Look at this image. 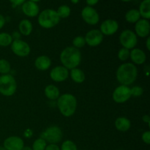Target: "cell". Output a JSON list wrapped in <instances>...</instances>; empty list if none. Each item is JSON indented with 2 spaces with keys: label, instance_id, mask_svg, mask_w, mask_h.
I'll return each instance as SVG.
<instances>
[{
  "label": "cell",
  "instance_id": "6da1fadb",
  "mask_svg": "<svg viewBox=\"0 0 150 150\" xmlns=\"http://www.w3.org/2000/svg\"><path fill=\"white\" fill-rule=\"evenodd\" d=\"M116 76L121 85H131L137 79V67L133 63H124L118 67Z\"/></svg>",
  "mask_w": 150,
  "mask_h": 150
},
{
  "label": "cell",
  "instance_id": "7a4b0ae2",
  "mask_svg": "<svg viewBox=\"0 0 150 150\" xmlns=\"http://www.w3.org/2000/svg\"><path fill=\"white\" fill-rule=\"evenodd\" d=\"M60 61L67 70L76 68L81 62V54L73 46L67 47L60 54Z\"/></svg>",
  "mask_w": 150,
  "mask_h": 150
},
{
  "label": "cell",
  "instance_id": "3957f363",
  "mask_svg": "<svg viewBox=\"0 0 150 150\" xmlns=\"http://www.w3.org/2000/svg\"><path fill=\"white\" fill-rule=\"evenodd\" d=\"M57 106L60 113L64 117H71L76 111L77 100L76 97L71 94H63L57 99Z\"/></svg>",
  "mask_w": 150,
  "mask_h": 150
},
{
  "label": "cell",
  "instance_id": "277c9868",
  "mask_svg": "<svg viewBox=\"0 0 150 150\" xmlns=\"http://www.w3.org/2000/svg\"><path fill=\"white\" fill-rule=\"evenodd\" d=\"M38 23L45 29H51L57 26L60 21L57 10L53 9H45L38 16Z\"/></svg>",
  "mask_w": 150,
  "mask_h": 150
},
{
  "label": "cell",
  "instance_id": "5b68a950",
  "mask_svg": "<svg viewBox=\"0 0 150 150\" xmlns=\"http://www.w3.org/2000/svg\"><path fill=\"white\" fill-rule=\"evenodd\" d=\"M17 89V83L13 76L5 74L0 76V94L6 97L14 95Z\"/></svg>",
  "mask_w": 150,
  "mask_h": 150
},
{
  "label": "cell",
  "instance_id": "8992f818",
  "mask_svg": "<svg viewBox=\"0 0 150 150\" xmlns=\"http://www.w3.org/2000/svg\"><path fill=\"white\" fill-rule=\"evenodd\" d=\"M63 134L61 128L58 126H51L48 127L43 133L41 134V137L49 144H57L61 142L62 139Z\"/></svg>",
  "mask_w": 150,
  "mask_h": 150
},
{
  "label": "cell",
  "instance_id": "52a82bcc",
  "mask_svg": "<svg viewBox=\"0 0 150 150\" xmlns=\"http://www.w3.org/2000/svg\"><path fill=\"white\" fill-rule=\"evenodd\" d=\"M120 42L123 48L133 49L138 43L137 36L134 32L130 29H125L120 35Z\"/></svg>",
  "mask_w": 150,
  "mask_h": 150
},
{
  "label": "cell",
  "instance_id": "ba28073f",
  "mask_svg": "<svg viewBox=\"0 0 150 150\" xmlns=\"http://www.w3.org/2000/svg\"><path fill=\"white\" fill-rule=\"evenodd\" d=\"M131 98L130 88L128 86L120 85L114 89L112 94V98L114 102L117 103H123Z\"/></svg>",
  "mask_w": 150,
  "mask_h": 150
},
{
  "label": "cell",
  "instance_id": "9c48e42d",
  "mask_svg": "<svg viewBox=\"0 0 150 150\" xmlns=\"http://www.w3.org/2000/svg\"><path fill=\"white\" fill-rule=\"evenodd\" d=\"M11 50L13 54L21 57H27L31 51L29 44L20 39L13 40L11 43Z\"/></svg>",
  "mask_w": 150,
  "mask_h": 150
},
{
  "label": "cell",
  "instance_id": "30bf717a",
  "mask_svg": "<svg viewBox=\"0 0 150 150\" xmlns=\"http://www.w3.org/2000/svg\"><path fill=\"white\" fill-rule=\"evenodd\" d=\"M81 17L83 20L89 25H96L100 21L98 11L90 6L83 7L81 10Z\"/></svg>",
  "mask_w": 150,
  "mask_h": 150
},
{
  "label": "cell",
  "instance_id": "8fae6325",
  "mask_svg": "<svg viewBox=\"0 0 150 150\" xmlns=\"http://www.w3.org/2000/svg\"><path fill=\"white\" fill-rule=\"evenodd\" d=\"M84 39L88 45L91 47H96L103 40V35L98 29H92L86 34Z\"/></svg>",
  "mask_w": 150,
  "mask_h": 150
},
{
  "label": "cell",
  "instance_id": "7c38bea8",
  "mask_svg": "<svg viewBox=\"0 0 150 150\" xmlns=\"http://www.w3.org/2000/svg\"><path fill=\"white\" fill-rule=\"evenodd\" d=\"M119 29V23L114 19H107L104 21L100 25V31L103 35L110 36L113 35L117 32Z\"/></svg>",
  "mask_w": 150,
  "mask_h": 150
},
{
  "label": "cell",
  "instance_id": "4fadbf2b",
  "mask_svg": "<svg viewBox=\"0 0 150 150\" xmlns=\"http://www.w3.org/2000/svg\"><path fill=\"white\" fill-rule=\"evenodd\" d=\"M69 76V71L64 66H57L51 70L50 77L56 82L64 81Z\"/></svg>",
  "mask_w": 150,
  "mask_h": 150
},
{
  "label": "cell",
  "instance_id": "5bb4252c",
  "mask_svg": "<svg viewBox=\"0 0 150 150\" xmlns=\"http://www.w3.org/2000/svg\"><path fill=\"white\" fill-rule=\"evenodd\" d=\"M23 146V141L18 136H10L7 138L3 145V147L6 150H21Z\"/></svg>",
  "mask_w": 150,
  "mask_h": 150
},
{
  "label": "cell",
  "instance_id": "9a60e30c",
  "mask_svg": "<svg viewBox=\"0 0 150 150\" xmlns=\"http://www.w3.org/2000/svg\"><path fill=\"white\" fill-rule=\"evenodd\" d=\"M135 31L136 36L140 38L149 37L150 33V23L146 19H140L135 25Z\"/></svg>",
  "mask_w": 150,
  "mask_h": 150
},
{
  "label": "cell",
  "instance_id": "2e32d148",
  "mask_svg": "<svg viewBox=\"0 0 150 150\" xmlns=\"http://www.w3.org/2000/svg\"><path fill=\"white\" fill-rule=\"evenodd\" d=\"M22 11L26 16L30 18L36 17L39 15L40 7L36 2L32 1H26L22 4Z\"/></svg>",
  "mask_w": 150,
  "mask_h": 150
},
{
  "label": "cell",
  "instance_id": "e0dca14e",
  "mask_svg": "<svg viewBox=\"0 0 150 150\" xmlns=\"http://www.w3.org/2000/svg\"><path fill=\"white\" fill-rule=\"evenodd\" d=\"M130 58L136 64H142L146 62V55L140 48H133L130 51Z\"/></svg>",
  "mask_w": 150,
  "mask_h": 150
},
{
  "label": "cell",
  "instance_id": "ac0fdd59",
  "mask_svg": "<svg viewBox=\"0 0 150 150\" xmlns=\"http://www.w3.org/2000/svg\"><path fill=\"white\" fill-rule=\"evenodd\" d=\"M35 65L38 70L45 71L51 67V60L48 56H40V57H37V59H35Z\"/></svg>",
  "mask_w": 150,
  "mask_h": 150
},
{
  "label": "cell",
  "instance_id": "d6986e66",
  "mask_svg": "<svg viewBox=\"0 0 150 150\" xmlns=\"http://www.w3.org/2000/svg\"><path fill=\"white\" fill-rule=\"evenodd\" d=\"M115 127L121 132H126L131 127V122L127 118L124 117H120L115 120Z\"/></svg>",
  "mask_w": 150,
  "mask_h": 150
},
{
  "label": "cell",
  "instance_id": "ffe728a7",
  "mask_svg": "<svg viewBox=\"0 0 150 150\" xmlns=\"http://www.w3.org/2000/svg\"><path fill=\"white\" fill-rule=\"evenodd\" d=\"M18 29L21 35L24 36H29V35H31L33 29L32 22L28 19H23L18 24Z\"/></svg>",
  "mask_w": 150,
  "mask_h": 150
},
{
  "label": "cell",
  "instance_id": "44dd1931",
  "mask_svg": "<svg viewBox=\"0 0 150 150\" xmlns=\"http://www.w3.org/2000/svg\"><path fill=\"white\" fill-rule=\"evenodd\" d=\"M45 95L46 96L47 98L51 100H55L58 99L59 97L60 92L58 88L53 84H49L45 88Z\"/></svg>",
  "mask_w": 150,
  "mask_h": 150
},
{
  "label": "cell",
  "instance_id": "7402d4cb",
  "mask_svg": "<svg viewBox=\"0 0 150 150\" xmlns=\"http://www.w3.org/2000/svg\"><path fill=\"white\" fill-rule=\"evenodd\" d=\"M71 77L72 80L77 83H83L86 79L84 72L79 68H73L70 70V73H69Z\"/></svg>",
  "mask_w": 150,
  "mask_h": 150
},
{
  "label": "cell",
  "instance_id": "603a6c76",
  "mask_svg": "<svg viewBox=\"0 0 150 150\" xmlns=\"http://www.w3.org/2000/svg\"><path fill=\"white\" fill-rule=\"evenodd\" d=\"M141 17L149 20L150 18V0H144L139 6V10Z\"/></svg>",
  "mask_w": 150,
  "mask_h": 150
},
{
  "label": "cell",
  "instance_id": "cb8c5ba5",
  "mask_svg": "<svg viewBox=\"0 0 150 150\" xmlns=\"http://www.w3.org/2000/svg\"><path fill=\"white\" fill-rule=\"evenodd\" d=\"M140 18L141 16L139 10L136 9H131L125 14V20L130 23H136L138 21L140 20Z\"/></svg>",
  "mask_w": 150,
  "mask_h": 150
},
{
  "label": "cell",
  "instance_id": "d4e9b609",
  "mask_svg": "<svg viewBox=\"0 0 150 150\" xmlns=\"http://www.w3.org/2000/svg\"><path fill=\"white\" fill-rule=\"evenodd\" d=\"M13 41V38L12 35L7 32H1L0 33V46L7 47L11 45Z\"/></svg>",
  "mask_w": 150,
  "mask_h": 150
},
{
  "label": "cell",
  "instance_id": "484cf974",
  "mask_svg": "<svg viewBox=\"0 0 150 150\" xmlns=\"http://www.w3.org/2000/svg\"><path fill=\"white\" fill-rule=\"evenodd\" d=\"M57 13L58 14L59 17L61 18H67L70 16V13H71V10H70V7L66 4H63L59 7L58 10H57Z\"/></svg>",
  "mask_w": 150,
  "mask_h": 150
},
{
  "label": "cell",
  "instance_id": "4316f807",
  "mask_svg": "<svg viewBox=\"0 0 150 150\" xmlns=\"http://www.w3.org/2000/svg\"><path fill=\"white\" fill-rule=\"evenodd\" d=\"M11 70V66L7 60L1 59H0V74H9Z\"/></svg>",
  "mask_w": 150,
  "mask_h": 150
},
{
  "label": "cell",
  "instance_id": "83f0119b",
  "mask_svg": "<svg viewBox=\"0 0 150 150\" xmlns=\"http://www.w3.org/2000/svg\"><path fill=\"white\" fill-rule=\"evenodd\" d=\"M47 142L42 138L36 139L32 144V150H45L47 146Z\"/></svg>",
  "mask_w": 150,
  "mask_h": 150
},
{
  "label": "cell",
  "instance_id": "f1b7e54d",
  "mask_svg": "<svg viewBox=\"0 0 150 150\" xmlns=\"http://www.w3.org/2000/svg\"><path fill=\"white\" fill-rule=\"evenodd\" d=\"M73 47L76 48H81L86 45V41L83 37L77 36L73 40Z\"/></svg>",
  "mask_w": 150,
  "mask_h": 150
},
{
  "label": "cell",
  "instance_id": "f546056e",
  "mask_svg": "<svg viewBox=\"0 0 150 150\" xmlns=\"http://www.w3.org/2000/svg\"><path fill=\"white\" fill-rule=\"evenodd\" d=\"M60 150H78L76 144L70 140H67L64 142L62 144Z\"/></svg>",
  "mask_w": 150,
  "mask_h": 150
},
{
  "label": "cell",
  "instance_id": "4dcf8cb0",
  "mask_svg": "<svg viewBox=\"0 0 150 150\" xmlns=\"http://www.w3.org/2000/svg\"><path fill=\"white\" fill-rule=\"evenodd\" d=\"M118 58L121 61H126L127 59L130 58V50L122 48L118 52Z\"/></svg>",
  "mask_w": 150,
  "mask_h": 150
},
{
  "label": "cell",
  "instance_id": "1f68e13d",
  "mask_svg": "<svg viewBox=\"0 0 150 150\" xmlns=\"http://www.w3.org/2000/svg\"><path fill=\"white\" fill-rule=\"evenodd\" d=\"M130 92H131V96L139 97L143 94L144 89L141 86H135L130 89Z\"/></svg>",
  "mask_w": 150,
  "mask_h": 150
},
{
  "label": "cell",
  "instance_id": "d6a6232c",
  "mask_svg": "<svg viewBox=\"0 0 150 150\" xmlns=\"http://www.w3.org/2000/svg\"><path fill=\"white\" fill-rule=\"evenodd\" d=\"M142 141L144 142L146 144H150V132L149 131H146L142 134Z\"/></svg>",
  "mask_w": 150,
  "mask_h": 150
},
{
  "label": "cell",
  "instance_id": "836d02e7",
  "mask_svg": "<svg viewBox=\"0 0 150 150\" xmlns=\"http://www.w3.org/2000/svg\"><path fill=\"white\" fill-rule=\"evenodd\" d=\"M9 1L13 4V6H19L23 4L26 0H9Z\"/></svg>",
  "mask_w": 150,
  "mask_h": 150
},
{
  "label": "cell",
  "instance_id": "e575fe53",
  "mask_svg": "<svg viewBox=\"0 0 150 150\" xmlns=\"http://www.w3.org/2000/svg\"><path fill=\"white\" fill-rule=\"evenodd\" d=\"M45 150H60V148L57 144H48L46 146Z\"/></svg>",
  "mask_w": 150,
  "mask_h": 150
},
{
  "label": "cell",
  "instance_id": "d590c367",
  "mask_svg": "<svg viewBox=\"0 0 150 150\" xmlns=\"http://www.w3.org/2000/svg\"><path fill=\"white\" fill-rule=\"evenodd\" d=\"M100 0H86V4H88V6H90V7H92V6L95 5V4H98Z\"/></svg>",
  "mask_w": 150,
  "mask_h": 150
},
{
  "label": "cell",
  "instance_id": "8d00e7d4",
  "mask_svg": "<svg viewBox=\"0 0 150 150\" xmlns=\"http://www.w3.org/2000/svg\"><path fill=\"white\" fill-rule=\"evenodd\" d=\"M5 18H4V16H2L1 14H0V29H2L4 27V24H5Z\"/></svg>",
  "mask_w": 150,
  "mask_h": 150
},
{
  "label": "cell",
  "instance_id": "74e56055",
  "mask_svg": "<svg viewBox=\"0 0 150 150\" xmlns=\"http://www.w3.org/2000/svg\"><path fill=\"white\" fill-rule=\"evenodd\" d=\"M143 121L144 122H146L149 124V123H150V118L149 117V115H144L143 117Z\"/></svg>",
  "mask_w": 150,
  "mask_h": 150
},
{
  "label": "cell",
  "instance_id": "f35d334b",
  "mask_svg": "<svg viewBox=\"0 0 150 150\" xmlns=\"http://www.w3.org/2000/svg\"><path fill=\"white\" fill-rule=\"evenodd\" d=\"M149 42H150V38H149V37H148L147 40H146V48H147L148 51H149V50H150Z\"/></svg>",
  "mask_w": 150,
  "mask_h": 150
},
{
  "label": "cell",
  "instance_id": "ab89813d",
  "mask_svg": "<svg viewBox=\"0 0 150 150\" xmlns=\"http://www.w3.org/2000/svg\"><path fill=\"white\" fill-rule=\"evenodd\" d=\"M21 150H32V147H30V146H23V149Z\"/></svg>",
  "mask_w": 150,
  "mask_h": 150
},
{
  "label": "cell",
  "instance_id": "60d3db41",
  "mask_svg": "<svg viewBox=\"0 0 150 150\" xmlns=\"http://www.w3.org/2000/svg\"><path fill=\"white\" fill-rule=\"evenodd\" d=\"M122 1H124V2H129V1H132V0H121Z\"/></svg>",
  "mask_w": 150,
  "mask_h": 150
},
{
  "label": "cell",
  "instance_id": "b9f144b4",
  "mask_svg": "<svg viewBox=\"0 0 150 150\" xmlns=\"http://www.w3.org/2000/svg\"><path fill=\"white\" fill-rule=\"evenodd\" d=\"M29 1H34V2H38V1H40V0H29Z\"/></svg>",
  "mask_w": 150,
  "mask_h": 150
},
{
  "label": "cell",
  "instance_id": "7bdbcfd3",
  "mask_svg": "<svg viewBox=\"0 0 150 150\" xmlns=\"http://www.w3.org/2000/svg\"><path fill=\"white\" fill-rule=\"evenodd\" d=\"M73 3H77L79 1V0H71Z\"/></svg>",
  "mask_w": 150,
  "mask_h": 150
},
{
  "label": "cell",
  "instance_id": "ee69618b",
  "mask_svg": "<svg viewBox=\"0 0 150 150\" xmlns=\"http://www.w3.org/2000/svg\"><path fill=\"white\" fill-rule=\"evenodd\" d=\"M0 150H6L3 146H0Z\"/></svg>",
  "mask_w": 150,
  "mask_h": 150
}]
</instances>
